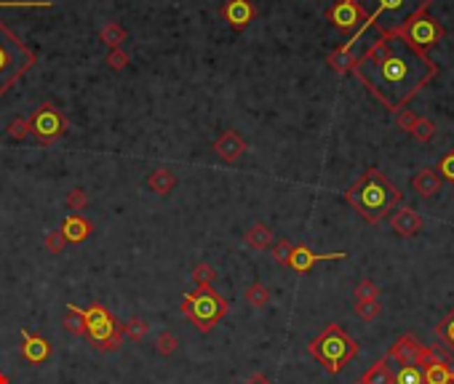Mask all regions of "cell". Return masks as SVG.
Returning a JSON list of instances; mask_svg holds the SVG:
<instances>
[{"instance_id":"83f0119b","label":"cell","mask_w":454,"mask_h":384,"mask_svg":"<svg viewBox=\"0 0 454 384\" xmlns=\"http://www.w3.org/2000/svg\"><path fill=\"white\" fill-rule=\"evenodd\" d=\"M393 384H425L423 366H401L395 371Z\"/></svg>"},{"instance_id":"4dcf8cb0","label":"cell","mask_w":454,"mask_h":384,"mask_svg":"<svg viewBox=\"0 0 454 384\" xmlns=\"http://www.w3.org/2000/svg\"><path fill=\"white\" fill-rule=\"evenodd\" d=\"M177 347H180V339H177L171 331H161V334L155 337V350H158V355H163V357L177 353Z\"/></svg>"},{"instance_id":"ffe728a7","label":"cell","mask_w":454,"mask_h":384,"mask_svg":"<svg viewBox=\"0 0 454 384\" xmlns=\"http://www.w3.org/2000/svg\"><path fill=\"white\" fill-rule=\"evenodd\" d=\"M395 371L390 369V360L388 357H379L374 366L363 371V376L358 379V384H393Z\"/></svg>"},{"instance_id":"e575fe53","label":"cell","mask_w":454,"mask_h":384,"mask_svg":"<svg viewBox=\"0 0 454 384\" xmlns=\"http://www.w3.org/2000/svg\"><path fill=\"white\" fill-rule=\"evenodd\" d=\"M51 0H0V8H51Z\"/></svg>"},{"instance_id":"d6a6232c","label":"cell","mask_w":454,"mask_h":384,"mask_svg":"<svg viewBox=\"0 0 454 384\" xmlns=\"http://www.w3.org/2000/svg\"><path fill=\"white\" fill-rule=\"evenodd\" d=\"M89 206V192L83 190V187H73V190L67 192V208L70 211H86Z\"/></svg>"},{"instance_id":"ab89813d","label":"cell","mask_w":454,"mask_h":384,"mask_svg":"<svg viewBox=\"0 0 454 384\" xmlns=\"http://www.w3.org/2000/svg\"><path fill=\"white\" fill-rule=\"evenodd\" d=\"M27 133H30V120H27V118H14L11 123H8V136H11V139H16V142H19V139H24Z\"/></svg>"},{"instance_id":"7bdbcfd3","label":"cell","mask_w":454,"mask_h":384,"mask_svg":"<svg viewBox=\"0 0 454 384\" xmlns=\"http://www.w3.org/2000/svg\"><path fill=\"white\" fill-rule=\"evenodd\" d=\"M246 384H272L270 376H265V374H254V376H249Z\"/></svg>"},{"instance_id":"60d3db41","label":"cell","mask_w":454,"mask_h":384,"mask_svg":"<svg viewBox=\"0 0 454 384\" xmlns=\"http://www.w3.org/2000/svg\"><path fill=\"white\" fill-rule=\"evenodd\" d=\"M439 177L444 182H454V152H446L439 161Z\"/></svg>"},{"instance_id":"4fadbf2b","label":"cell","mask_w":454,"mask_h":384,"mask_svg":"<svg viewBox=\"0 0 454 384\" xmlns=\"http://www.w3.org/2000/svg\"><path fill=\"white\" fill-rule=\"evenodd\" d=\"M51 353H54V347H51V341L45 339V337L22 328V357L30 366H43L45 360L51 357Z\"/></svg>"},{"instance_id":"9a60e30c","label":"cell","mask_w":454,"mask_h":384,"mask_svg":"<svg viewBox=\"0 0 454 384\" xmlns=\"http://www.w3.org/2000/svg\"><path fill=\"white\" fill-rule=\"evenodd\" d=\"M390 227L401 237H414L423 230V216L411 206H398L390 211Z\"/></svg>"},{"instance_id":"7c38bea8","label":"cell","mask_w":454,"mask_h":384,"mask_svg":"<svg viewBox=\"0 0 454 384\" xmlns=\"http://www.w3.org/2000/svg\"><path fill=\"white\" fill-rule=\"evenodd\" d=\"M425 384H454V371L449 366V357L441 355L439 344L427 350V357L423 360Z\"/></svg>"},{"instance_id":"ba28073f","label":"cell","mask_w":454,"mask_h":384,"mask_svg":"<svg viewBox=\"0 0 454 384\" xmlns=\"http://www.w3.org/2000/svg\"><path fill=\"white\" fill-rule=\"evenodd\" d=\"M395 35H398L407 45H411L414 51L427 54V51L446 35V27L441 24L439 19H433V16L427 14V8H420L417 14L409 16L407 22L395 30Z\"/></svg>"},{"instance_id":"9c48e42d","label":"cell","mask_w":454,"mask_h":384,"mask_svg":"<svg viewBox=\"0 0 454 384\" xmlns=\"http://www.w3.org/2000/svg\"><path fill=\"white\" fill-rule=\"evenodd\" d=\"M30 120V131L43 142V145H51L54 139H59L61 133L67 131V118L59 112V107L51 102H45L41 110H35V115Z\"/></svg>"},{"instance_id":"d590c367","label":"cell","mask_w":454,"mask_h":384,"mask_svg":"<svg viewBox=\"0 0 454 384\" xmlns=\"http://www.w3.org/2000/svg\"><path fill=\"white\" fill-rule=\"evenodd\" d=\"M214 278H217V272H214V267L206 265V262L196 265V269H193V281H196L198 286H212Z\"/></svg>"},{"instance_id":"8fae6325","label":"cell","mask_w":454,"mask_h":384,"mask_svg":"<svg viewBox=\"0 0 454 384\" xmlns=\"http://www.w3.org/2000/svg\"><path fill=\"white\" fill-rule=\"evenodd\" d=\"M427 350H430V347H425L414 334H404V337L395 339V344L388 350L385 357H388V360H395L398 366H423V360L427 357Z\"/></svg>"},{"instance_id":"1f68e13d","label":"cell","mask_w":454,"mask_h":384,"mask_svg":"<svg viewBox=\"0 0 454 384\" xmlns=\"http://www.w3.org/2000/svg\"><path fill=\"white\" fill-rule=\"evenodd\" d=\"M433 133H436V123H433V120L417 118L414 128H411V136H414L417 142H430V139H433Z\"/></svg>"},{"instance_id":"cb8c5ba5","label":"cell","mask_w":454,"mask_h":384,"mask_svg":"<svg viewBox=\"0 0 454 384\" xmlns=\"http://www.w3.org/2000/svg\"><path fill=\"white\" fill-rule=\"evenodd\" d=\"M356 59H358V57H353V51H345V48H337V51H332V54L326 57V61L332 64V70H337V73H350L353 64H356Z\"/></svg>"},{"instance_id":"8992f818","label":"cell","mask_w":454,"mask_h":384,"mask_svg":"<svg viewBox=\"0 0 454 384\" xmlns=\"http://www.w3.org/2000/svg\"><path fill=\"white\" fill-rule=\"evenodd\" d=\"M230 304L222 294L214 291V286H198L196 291L184 294L182 299V315L196 325L200 334H209L214 325L227 315Z\"/></svg>"},{"instance_id":"44dd1931","label":"cell","mask_w":454,"mask_h":384,"mask_svg":"<svg viewBox=\"0 0 454 384\" xmlns=\"http://www.w3.org/2000/svg\"><path fill=\"white\" fill-rule=\"evenodd\" d=\"M147 187L155 195H168V192L177 187V174L171 168H155L150 177H147Z\"/></svg>"},{"instance_id":"8d00e7d4","label":"cell","mask_w":454,"mask_h":384,"mask_svg":"<svg viewBox=\"0 0 454 384\" xmlns=\"http://www.w3.org/2000/svg\"><path fill=\"white\" fill-rule=\"evenodd\" d=\"M291 251H294V246L288 243L286 237H284V240H278V243H272V259H275L278 265H286V267H288Z\"/></svg>"},{"instance_id":"74e56055","label":"cell","mask_w":454,"mask_h":384,"mask_svg":"<svg viewBox=\"0 0 454 384\" xmlns=\"http://www.w3.org/2000/svg\"><path fill=\"white\" fill-rule=\"evenodd\" d=\"M395 123H398V128L401 131L411 133V128H414V123H417V115L409 110V107H401L398 112H395Z\"/></svg>"},{"instance_id":"836d02e7","label":"cell","mask_w":454,"mask_h":384,"mask_svg":"<svg viewBox=\"0 0 454 384\" xmlns=\"http://www.w3.org/2000/svg\"><path fill=\"white\" fill-rule=\"evenodd\" d=\"M356 299L358 302H366V299H379V286L374 281H369V278H363V281H358V286H356Z\"/></svg>"},{"instance_id":"30bf717a","label":"cell","mask_w":454,"mask_h":384,"mask_svg":"<svg viewBox=\"0 0 454 384\" xmlns=\"http://www.w3.org/2000/svg\"><path fill=\"white\" fill-rule=\"evenodd\" d=\"M326 16L339 30L353 32V35L361 30L363 22H366V11H363V6L358 0H337L332 8L326 11Z\"/></svg>"},{"instance_id":"e0dca14e","label":"cell","mask_w":454,"mask_h":384,"mask_svg":"<svg viewBox=\"0 0 454 384\" xmlns=\"http://www.w3.org/2000/svg\"><path fill=\"white\" fill-rule=\"evenodd\" d=\"M257 14V8L249 3V0H230L225 8H222V16L227 19V24L233 27V30H243L251 19Z\"/></svg>"},{"instance_id":"ee69618b","label":"cell","mask_w":454,"mask_h":384,"mask_svg":"<svg viewBox=\"0 0 454 384\" xmlns=\"http://www.w3.org/2000/svg\"><path fill=\"white\" fill-rule=\"evenodd\" d=\"M0 384H8V376H6V374H0Z\"/></svg>"},{"instance_id":"bcb514c9","label":"cell","mask_w":454,"mask_h":384,"mask_svg":"<svg viewBox=\"0 0 454 384\" xmlns=\"http://www.w3.org/2000/svg\"><path fill=\"white\" fill-rule=\"evenodd\" d=\"M452 296H454V294H452Z\"/></svg>"},{"instance_id":"3957f363","label":"cell","mask_w":454,"mask_h":384,"mask_svg":"<svg viewBox=\"0 0 454 384\" xmlns=\"http://www.w3.org/2000/svg\"><path fill=\"white\" fill-rule=\"evenodd\" d=\"M358 3L366 11V22L356 35H350L348 43L339 45L345 51H353V45L361 40L366 30L374 27L379 35H388V32L398 30L409 16H414L420 8H430V0H358Z\"/></svg>"},{"instance_id":"2e32d148","label":"cell","mask_w":454,"mask_h":384,"mask_svg":"<svg viewBox=\"0 0 454 384\" xmlns=\"http://www.w3.org/2000/svg\"><path fill=\"white\" fill-rule=\"evenodd\" d=\"M214 149L225 163H235L246 152V139L238 131H225L214 142Z\"/></svg>"},{"instance_id":"7a4b0ae2","label":"cell","mask_w":454,"mask_h":384,"mask_svg":"<svg viewBox=\"0 0 454 384\" xmlns=\"http://www.w3.org/2000/svg\"><path fill=\"white\" fill-rule=\"evenodd\" d=\"M345 200L361 214L363 222L379 224L385 216H390V211L404 206V192L395 184L388 182V177L379 168H369L348 192Z\"/></svg>"},{"instance_id":"d6986e66","label":"cell","mask_w":454,"mask_h":384,"mask_svg":"<svg viewBox=\"0 0 454 384\" xmlns=\"http://www.w3.org/2000/svg\"><path fill=\"white\" fill-rule=\"evenodd\" d=\"M441 184H444V179H441L439 171H433V168H423L417 177L411 179V190L417 192L420 198H425V200H430L433 195H439Z\"/></svg>"},{"instance_id":"4316f807","label":"cell","mask_w":454,"mask_h":384,"mask_svg":"<svg viewBox=\"0 0 454 384\" xmlns=\"http://www.w3.org/2000/svg\"><path fill=\"white\" fill-rule=\"evenodd\" d=\"M147 334H150V325H147V320H142V318H129L123 323V337H129L131 341H142Z\"/></svg>"},{"instance_id":"f546056e","label":"cell","mask_w":454,"mask_h":384,"mask_svg":"<svg viewBox=\"0 0 454 384\" xmlns=\"http://www.w3.org/2000/svg\"><path fill=\"white\" fill-rule=\"evenodd\" d=\"M379 312H382V304H379V299H366V302H356V315L366 320V323H372V320H377Z\"/></svg>"},{"instance_id":"7402d4cb","label":"cell","mask_w":454,"mask_h":384,"mask_svg":"<svg viewBox=\"0 0 454 384\" xmlns=\"http://www.w3.org/2000/svg\"><path fill=\"white\" fill-rule=\"evenodd\" d=\"M246 243L251 249L262 251V249H270L272 243H275V235H272V230L268 224H254V227L246 230Z\"/></svg>"},{"instance_id":"f35d334b","label":"cell","mask_w":454,"mask_h":384,"mask_svg":"<svg viewBox=\"0 0 454 384\" xmlns=\"http://www.w3.org/2000/svg\"><path fill=\"white\" fill-rule=\"evenodd\" d=\"M64 246H67V240L61 235L59 230H51L48 235H45V251L48 253H61L64 251Z\"/></svg>"},{"instance_id":"6da1fadb","label":"cell","mask_w":454,"mask_h":384,"mask_svg":"<svg viewBox=\"0 0 454 384\" xmlns=\"http://www.w3.org/2000/svg\"><path fill=\"white\" fill-rule=\"evenodd\" d=\"M350 73L385 110L398 112L439 75V64L407 45L395 32H388L363 51Z\"/></svg>"},{"instance_id":"277c9868","label":"cell","mask_w":454,"mask_h":384,"mask_svg":"<svg viewBox=\"0 0 454 384\" xmlns=\"http://www.w3.org/2000/svg\"><path fill=\"white\" fill-rule=\"evenodd\" d=\"M38 64V57L3 19H0V96H6Z\"/></svg>"},{"instance_id":"f6af8a7d","label":"cell","mask_w":454,"mask_h":384,"mask_svg":"<svg viewBox=\"0 0 454 384\" xmlns=\"http://www.w3.org/2000/svg\"><path fill=\"white\" fill-rule=\"evenodd\" d=\"M430 3H433V0H430Z\"/></svg>"},{"instance_id":"5bb4252c","label":"cell","mask_w":454,"mask_h":384,"mask_svg":"<svg viewBox=\"0 0 454 384\" xmlns=\"http://www.w3.org/2000/svg\"><path fill=\"white\" fill-rule=\"evenodd\" d=\"M342 259H348V253H345V251L316 253V251H310L307 246H294L291 259H288V267H291V269H297V272H307V269H313L318 262H342Z\"/></svg>"},{"instance_id":"f1b7e54d","label":"cell","mask_w":454,"mask_h":384,"mask_svg":"<svg viewBox=\"0 0 454 384\" xmlns=\"http://www.w3.org/2000/svg\"><path fill=\"white\" fill-rule=\"evenodd\" d=\"M436 339L444 341V344L454 353V310L436 325Z\"/></svg>"},{"instance_id":"b9f144b4","label":"cell","mask_w":454,"mask_h":384,"mask_svg":"<svg viewBox=\"0 0 454 384\" xmlns=\"http://www.w3.org/2000/svg\"><path fill=\"white\" fill-rule=\"evenodd\" d=\"M129 54L123 51V48H110V54H107V64L112 67V70H123L126 64H129Z\"/></svg>"},{"instance_id":"484cf974","label":"cell","mask_w":454,"mask_h":384,"mask_svg":"<svg viewBox=\"0 0 454 384\" xmlns=\"http://www.w3.org/2000/svg\"><path fill=\"white\" fill-rule=\"evenodd\" d=\"M246 302L251 304V307H268V302H270V291H268V286L265 283L254 281L249 288H246Z\"/></svg>"},{"instance_id":"ac0fdd59","label":"cell","mask_w":454,"mask_h":384,"mask_svg":"<svg viewBox=\"0 0 454 384\" xmlns=\"http://www.w3.org/2000/svg\"><path fill=\"white\" fill-rule=\"evenodd\" d=\"M59 232L64 235L67 243H83L94 232V224L86 216H80V214H70V216H64Z\"/></svg>"},{"instance_id":"603a6c76","label":"cell","mask_w":454,"mask_h":384,"mask_svg":"<svg viewBox=\"0 0 454 384\" xmlns=\"http://www.w3.org/2000/svg\"><path fill=\"white\" fill-rule=\"evenodd\" d=\"M61 328L67 331V334H73V337H86V320H83V307H78V304H67V315H64V320H61Z\"/></svg>"},{"instance_id":"d4e9b609","label":"cell","mask_w":454,"mask_h":384,"mask_svg":"<svg viewBox=\"0 0 454 384\" xmlns=\"http://www.w3.org/2000/svg\"><path fill=\"white\" fill-rule=\"evenodd\" d=\"M99 38H102V43H107L110 48H121V45L126 43V30H123L118 22H110V24L102 27Z\"/></svg>"},{"instance_id":"5b68a950","label":"cell","mask_w":454,"mask_h":384,"mask_svg":"<svg viewBox=\"0 0 454 384\" xmlns=\"http://www.w3.org/2000/svg\"><path fill=\"white\" fill-rule=\"evenodd\" d=\"M307 350L329 374H339L358 355V341L353 339L350 334H345L342 325L329 323L316 339L307 344Z\"/></svg>"},{"instance_id":"52a82bcc","label":"cell","mask_w":454,"mask_h":384,"mask_svg":"<svg viewBox=\"0 0 454 384\" xmlns=\"http://www.w3.org/2000/svg\"><path fill=\"white\" fill-rule=\"evenodd\" d=\"M83 320H86V337H89L91 347L99 353H115L123 344V325L115 320V315L102 307V304H91L83 310Z\"/></svg>"}]
</instances>
